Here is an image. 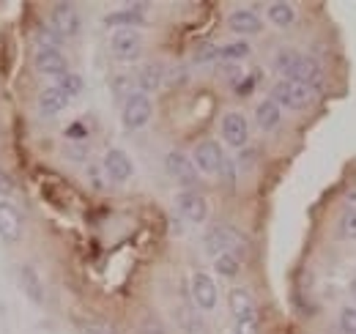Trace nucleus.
<instances>
[{"instance_id": "nucleus-37", "label": "nucleus", "mask_w": 356, "mask_h": 334, "mask_svg": "<svg viewBox=\"0 0 356 334\" xmlns=\"http://www.w3.org/2000/svg\"><path fill=\"white\" fill-rule=\"evenodd\" d=\"M343 203L348 206V211H356V186H351V189L343 195Z\"/></svg>"}, {"instance_id": "nucleus-38", "label": "nucleus", "mask_w": 356, "mask_h": 334, "mask_svg": "<svg viewBox=\"0 0 356 334\" xmlns=\"http://www.w3.org/2000/svg\"><path fill=\"white\" fill-rule=\"evenodd\" d=\"M66 137H69V140H72V137H80V140H83V137H86V129L80 124L69 126V129H66Z\"/></svg>"}, {"instance_id": "nucleus-27", "label": "nucleus", "mask_w": 356, "mask_h": 334, "mask_svg": "<svg viewBox=\"0 0 356 334\" xmlns=\"http://www.w3.org/2000/svg\"><path fill=\"white\" fill-rule=\"evenodd\" d=\"M58 88H60V90H63V93L72 99V96L83 93V88H86V85H83V77H80V74H72V72H69V74L58 77Z\"/></svg>"}, {"instance_id": "nucleus-33", "label": "nucleus", "mask_w": 356, "mask_h": 334, "mask_svg": "<svg viewBox=\"0 0 356 334\" xmlns=\"http://www.w3.org/2000/svg\"><path fill=\"white\" fill-rule=\"evenodd\" d=\"M137 334H165V326H162V321H156L154 315H148V318L140 321Z\"/></svg>"}, {"instance_id": "nucleus-14", "label": "nucleus", "mask_w": 356, "mask_h": 334, "mask_svg": "<svg viewBox=\"0 0 356 334\" xmlns=\"http://www.w3.org/2000/svg\"><path fill=\"white\" fill-rule=\"evenodd\" d=\"M222 137L227 145L233 148H241L250 137V126H247V118L241 113H225L222 118Z\"/></svg>"}, {"instance_id": "nucleus-23", "label": "nucleus", "mask_w": 356, "mask_h": 334, "mask_svg": "<svg viewBox=\"0 0 356 334\" xmlns=\"http://www.w3.org/2000/svg\"><path fill=\"white\" fill-rule=\"evenodd\" d=\"M268 19H271L277 28H288V25H293L296 11H293V6H288V3H271V6H268Z\"/></svg>"}, {"instance_id": "nucleus-19", "label": "nucleus", "mask_w": 356, "mask_h": 334, "mask_svg": "<svg viewBox=\"0 0 356 334\" xmlns=\"http://www.w3.org/2000/svg\"><path fill=\"white\" fill-rule=\"evenodd\" d=\"M165 77H168V74H165V69H162L159 63H145V66L140 69V74H137V85H140L143 93H148V90L162 88Z\"/></svg>"}, {"instance_id": "nucleus-15", "label": "nucleus", "mask_w": 356, "mask_h": 334, "mask_svg": "<svg viewBox=\"0 0 356 334\" xmlns=\"http://www.w3.org/2000/svg\"><path fill=\"white\" fill-rule=\"evenodd\" d=\"M227 25H230V31H236V33H241V36L261 33V28H264L261 17H258L255 11H250V8H238V11H233V14L227 17Z\"/></svg>"}, {"instance_id": "nucleus-16", "label": "nucleus", "mask_w": 356, "mask_h": 334, "mask_svg": "<svg viewBox=\"0 0 356 334\" xmlns=\"http://www.w3.org/2000/svg\"><path fill=\"white\" fill-rule=\"evenodd\" d=\"M66 107H69V96H66L58 85H52V88H44V90H42V96H39V113H42V116L52 118V116L63 113Z\"/></svg>"}, {"instance_id": "nucleus-32", "label": "nucleus", "mask_w": 356, "mask_h": 334, "mask_svg": "<svg viewBox=\"0 0 356 334\" xmlns=\"http://www.w3.org/2000/svg\"><path fill=\"white\" fill-rule=\"evenodd\" d=\"M236 334H261L258 315H250V318H238V321H236Z\"/></svg>"}, {"instance_id": "nucleus-29", "label": "nucleus", "mask_w": 356, "mask_h": 334, "mask_svg": "<svg viewBox=\"0 0 356 334\" xmlns=\"http://www.w3.org/2000/svg\"><path fill=\"white\" fill-rule=\"evenodd\" d=\"M337 236L340 239H356V211H348V214H343V219H340V225H337Z\"/></svg>"}, {"instance_id": "nucleus-28", "label": "nucleus", "mask_w": 356, "mask_h": 334, "mask_svg": "<svg viewBox=\"0 0 356 334\" xmlns=\"http://www.w3.org/2000/svg\"><path fill=\"white\" fill-rule=\"evenodd\" d=\"M220 58V47L214 42H200L195 47V63H211Z\"/></svg>"}, {"instance_id": "nucleus-17", "label": "nucleus", "mask_w": 356, "mask_h": 334, "mask_svg": "<svg viewBox=\"0 0 356 334\" xmlns=\"http://www.w3.org/2000/svg\"><path fill=\"white\" fill-rule=\"evenodd\" d=\"M227 304H230V312H233L236 321H238V318L258 315V312H255V301H252V296H250L247 288H233L230 296H227Z\"/></svg>"}, {"instance_id": "nucleus-24", "label": "nucleus", "mask_w": 356, "mask_h": 334, "mask_svg": "<svg viewBox=\"0 0 356 334\" xmlns=\"http://www.w3.org/2000/svg\"><path fill=\"white\" fill-rule=\"evenodd\" d=\"M214 271H217L220 277L233 280V277H238V271H241V260H238L236 255H220V257H214Z\"/></svg>"}, {"instance_id": "nucleus-10", "label": "nucleus", "mask_w": 356, "mask_h": 334, "mask_svg": "<svg viewBox=\"0 0 356 334\" xmlns=\"http://www.w3.org/2000/svg\"><path fill=\"white\" fill-rule=\"evenodd\" d=\"M217 299H220V293H217L214 280L206 271H197L192 277V301H195V307L197 310H214Z\"/></svg>"}, {"instance_id": "nucleus-7", "label": "nucleus", "mask_w": 356, "mask_h": 334, "mask_svg": "<svg viewBox=\"0 0 356 334\" xmlns=\"http://www.w3.org/2000/svg\"><path fill=\"white\" fill-rule=\"evenodd\" d=\"M49 25L63 39L77 36V31H80V14H77V8L72 3H55L52 6V14H49Z\"/></svg>"}, {"instance_id": "nucleus-8", "label": "nucleus", "mask_w": 356, "mask_h": 334, "mask_svg": "<svg viewBox=\"0 0 356 334\" xmlns=\"http://www.w3.org/2000/svg\"><path fill=\"white\" fill-rule=\"evenodd\" d=\"M165 167H168V175L176 178L181 186H195L197 184V167H195V162H189L186 154L170 151L165 157Z\"/></svg>"}, {"instance_id": "nucleus-25", "label": "nucleus", "mask_w": 356, "mask_h": 334, "mask_svg": "<svg viewBox=\"0 0 356 334\" xmlns=\"http://www.w3.org/2000/svg\"><path fill=\"white\" fill-rule=\"evenodd\" d=\"M247 55H250V44H244V42H233V44L220 47V58H222L225 63L241 61V58H247Z\"/></svg>"}, {"instance_id": "nucleus-11", "label": "nucleus", "mask_w": 356, "mask_h": 334, "mask_svg": "<svg viewBox=\"0 0 356 334\" xmlns=\"http://www.w3.org/2000/svg\"><path fill=\"white\" fill-rule=\"evenodd\" d=\"M104 173H107L110 181H115V184L129 181L134 173V165H132V159H129V154L121 151V148L107 151V154H104Z\"/></svg>"}, {"instance_id": "nucleus-12", "label": "nucleus", "mask_w": 356, "mask_h": 334, "mask_svg": "<svg viewBox=\"0 0 356 334\" xmlns=\"http://www.w3.org/2000/svg\"><path fill=\"white\" fill-rule=\"evenodd\" d=\"M33 66L39 74H47V77H63L69 74V63L63 58L60 49H39L36 58H33Z\"/></svg>"}, {"instance_id": "nucleus-6", "label": "nucleus", "mask_w": 356, "mask_h": 334, "mask_svg": "<svg viewBox=\"0 0 356 334\" xmlns=\"http://www.w3.org/2000/svg\"><path fill=\"white\" fill-rule=\"evenodd\" d=\"M176 211L186 222L200 225V222H206V216H209V203H206L203 195H197V192H192V189H184V192H178V198H176Z\"/></svg>"}, {"instance_id": "nucleus-36", "label": "nucleus", "mask_w": 356, "mask_h": 334, "mask_svg": "<svg viewBox=\"0 0 356 334\" xmlns=\"http://www.w3.org/2000/svg\"><path fill=\"white\" fill-rule=\"evenodd\" d=\"M255 83H258V80H255V74H252V77H244V83H238L236 88H233V90H236L238 96H247V93H252Z\"/></svg>"}, {"instance_id": "nucleus-4", "label": "nucleus", "mask_w": 356, "mask_h": 334, "mask_svg": "<svg viewBox=\"0 0 356 334\" xmlns=\"http://www.w3.org/2000/svg\"><path fill=\"white\" fill-rule=\"evenodd\" d=\"M154 107H151V99L145 93H129L127 102H124V113H121V121L127 129H143L148 124Z\"/></svg>"}, {"instance_id": "nucleus-21", "label": "nucleus", "mask_w": 356, "mask_h": 334, "mask_svg": "<svg viewBox=\"0 0 356 334\" xmlns=\"http://www.w3.org/2000/svg\"><path fill=\"white\" fill-rule=\"evenodd\" d=\"M255 121H258V126H261L264 132L277 129V124H280V104H277L274 99L261 102V104H258V110H255Z\"/></svg>"}, {"instance_id": "nucleus-9", "label": "nucleus", "mask_w": 356, "mask_h": 334, "mask_svg": "<svg viewBox=\"0 0 356 334\" xmlns=\"http://www.w3.org/2000/svg\"><path fill=\"white\" fill-rule=\"evenodd\" d=\"M222 165H225V154H222V148H220V143H214V140L197 143V148H195V167H197L200 173L214 175V173L222 170Z\"/></svg>"}, {"instance_id": "nucleus-2", "label": "nucleus", "mask_w": 356, "mask_h": 334, "mask_svg": "<svg viewBox=\"0 0 356 334\" xmlns=\"http://www.w3.org/2000/svg\"><path fill=\"white\" fill-rule=\"evenodd\" d=\"M203 247L209 255L220 257V255H236L238 260H244L250 255V241L236 230V228H227V225H217L206 233L203 239Z\"/></svg>"}, {"instance_id": "nucleus-34", "label": "nucleus", "mask_w": 356, "mask_h": 334, "mask_svg": "<svg viewBox=\"0 0 356 334\" xmlns=\"http://www.w3.org/2000/svg\"><path fill=\"white\" fill-rule=\"evenodd\" d=\"M80 334H115L110 326H104V324H96V321H86V324H80Z\"/></svg>"}, {"instance_id": "nucleus-3", "label": "nucleus", "mask_w": 356, "mask_h": 334, "mask_svg": "<svg viewBox=\"0 0 356 334\" xmlns=\"http://www.w3.org/2000/svg\"><path fill=\"white\" fill-rule=\"evenodd\" d=\"M312 88L299 83H291V80H280V83L271 88V99L280 104V107H291V110H305L312 104Z\"/></svg>"}, {"instance_id": "nucleus-13", "label": "nucleus", "mask_w": 356, "mask_h": 334, "mask_svg": "<svg viewBox=\"0 0 356 334\" xmlns=\"http://www.w3.org/2000/svg\"><path fill=\"white\" fill-rule=\"evenodd\" d=\"M0 239L8 244L22 239V214L8 200H0Z\"/></svg>"}, {"instance_id": "nucleus-1", "label": "nucleus", "mask_w": 356, "mask_h": 334, "mask_svg": "<svg viewBox=\"0 0 356 334\" xmlns=\"http://www.w3.org/2000/svg\"><path fill=\"white\" fill-rule=\"evenodd\" d=\"M274 69H277L282 77H288L291 83L307 85V88H315V85L323 83L321 66H318L312 58L296 52V49H280V52L274 55Z\"/></svg>"}, {"instance_id": "nucleus-20", "label": "nucleus", "mask_w": 356, "mask_h": 334, "mask_svg": "<svg viewBox=\"0 0 356 334\" xmlns=\"http://www.w3.org/2000/svg\"><path fill=\"white\" fill-rule=\"evenodd\" d=\"M19 283H22V291L28 293L31 301H36V304L44 301V285H42L39 274H36L31 266H22V269H19Z\"/></svg>"}, {"instance_id": "nucleus-18", "label": "nucleus", "mask_w": 356, "mask_h": 334, "mask_svg": "<svg viewBox=\"0 0 356 334\" xmlns=\"http://www.w3.org/2000/svg\"><path fill=\"white\" fill-rule=\"evenodd\" d=\"M145 22V14H143V8L140 6H134V8H121V11H113V14H107L104 17V25H110V28H134V25H143Z\"/></svg>"}, {"instance_id": "nucleus-39", "label": "nucleus", "mask_w": 356, "mask_h": 334, "mask_svg": "<svg viewBox=\"0 0 356 334\" xmlns=\"http://www.w3.org/2000/svg\"><path fill=\"white\" fill-rule=\"evenodd\" d=\"M351 296L356 299V280H351Z\"/></svg>"}, {"instance_id": "nucleus-30", "label": "nucleus", "mask_w": 356, "mask_h": 334, "mask_svg": "<svg viewBox=\"0 0 356 334\" xmlns=\"http://www.w3.org/2000/svg\"><path fill=\"white\" fill-rule=\"evenodd\" d=\"M63 157L72 159V162H86V157H88V145H86L83 140H74V143L63 145Z\"/></svg>"}, {"instance_id": "nucleus-35", "label": "nucleus", "mask_w": 356, "mask_h": 334, "mask_svg": "<svg viewBox=\"0 0 356 334\" xmlns=\"http://www.w3.org/2000/svg\"><path fill=\"white\" fill-rule=\"evenodd\" d=\"M17 189V184H14V178L0 167V195H11Z\"/></svg>"}, {"instance_id": "nucleus-31", "label": "nucleus", "mask_w": 356, "mask_h": 334, "mask_svg": "<svg viewBox=\"0 0 356 334\" xmlns=\"http://www.w3.org/2000/svg\"><path fill=\"white\" fill-rule=\"evenodd\" d=\"M340 329L346 334H356V310L354 307H343L340 310Z\"/></svg>"}, {"instance_id": "nucleus-5", "label": "nucleus", "mask_w": 356, "mask_h": 334, "mask_svg": "<svg viewBox=\"0 0 356 334\" xmlns=\"http://www.w3.org/2000/svg\"><path fill=\"white\" fill-rule=\"evenodd\" d=\"M110 49L118 61H137L143 55V39L132 28H121L110 36Z\"/></svg>"}, {"instance_id": "nucleus-22", "label": "nucleus", "mask_w": 356, "mask_h": 334, "mask_svg": "<svg viewBox=\"0 0 356 334\" xmlns=\"http://www.w3.org/2000/svg\"><path fill=\"white\" fill-rule=\"evenodd\" d=\"M178 326H181L184 334H209V326H206V321L200 318V312H195V310H189V307L178 310Z\"/></svg>"}, {"instance_id": "nucleus-26", "label": "nucleus", "mask_w": 356, "mask_h": 334, "mask_svg": "<svg viewBox=\"0 0 356 334\" xmlns=\"http://www.w3.org/2000/svg\"><path fill=\"white\" fill-rule=\"evenodd\" d=\"M36 39H39V44H42V49H58L60 42H63V36H60L52 25H42V28L36 31Z\"/></svg>"}]
</instances>
